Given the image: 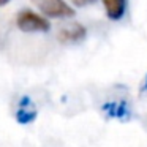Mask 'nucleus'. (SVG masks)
Segmentation results:
<instances>
[{"label": "nucleus", "instance_id": "obj_6", "mask_svg": "<svg viewBox=\"0 0 147 147\" xmlns=\"http://www.w3.org/2000/svg\"><path fill=\"white\" fill-rule=\"evenodd\" d=\"M10 0H0V7H3V5H7Z\"/></svg>", "mask_w": 147, "mask_h": 147}, {"label": "nucleus", "instance_id": "obj_3", "mask_svg": "<svg viewBox=\"0 0 147 147\" xmlns=\"http://www.w3.org/2000/svg\"><path fill=\"white\" fill-rule=\"evenodd\" d=\"M87 30L82 24L79 22H70L65 24L59 29L57 32V40L63 45H71V43H79L86 38Z\"/></svg>", "mask_w": 147, "mask_h": 147}, {"label": "nucleus", "instance_id": "obj_4", "mask_svg": "<svg viewBox=\"0 0 147 147\" xmlns=\"http://www.w3.org/2000/svg\"><path fill=\"white\" fill-rule=\"evenodd\" d=\"M103 7L106 10L108 18L117 21L123 16L125 13V7H127V0H101Z\"/></svg>", "mask_w": 147, "mask_h": 147}, {"label": "nucleus", "instance_id": "obj_2", "mask_svg": "<svg viewBox=\"0 0 147 147\" xmlns=\"http://www.w3.org/2000/svg\"><path fill=\"white\" fill-rule=\"evenodd\" d=\"M35 7L49 18H71L74 10L63 0H32Z\"/></svg>", "mask_w": 147, "mask_h": 147}, {"label": "nucleus", "instance_id": "obj_5", "mask_svg": "<svg viewBox=\"0 0 147 147\" xmlns=\"http://www.w3.org/2000/svg\"><path fill=\"white\" fill-rule=\"evenodd\" d=\"M73 5H76V7H86V5H90L93 3L95 0H70Z\"/></svg>", "mask_w": 147, "mask_h": 147}, {"label": "nucleus", "instance_id": "obj_1", "mask_svg": "<svg viewBox=\"0 0 147 147\" xmlns=\"http://www.w3.org/2000/svg\"><path fill=\"white\" fill-rule=\"evenodd\" d=\"M16 24L22 32H48L51 24L46 18L32 10H22L18 14Z\"/></svg>", "mask_w": 147, "mask_h": 147}]
</instances>
